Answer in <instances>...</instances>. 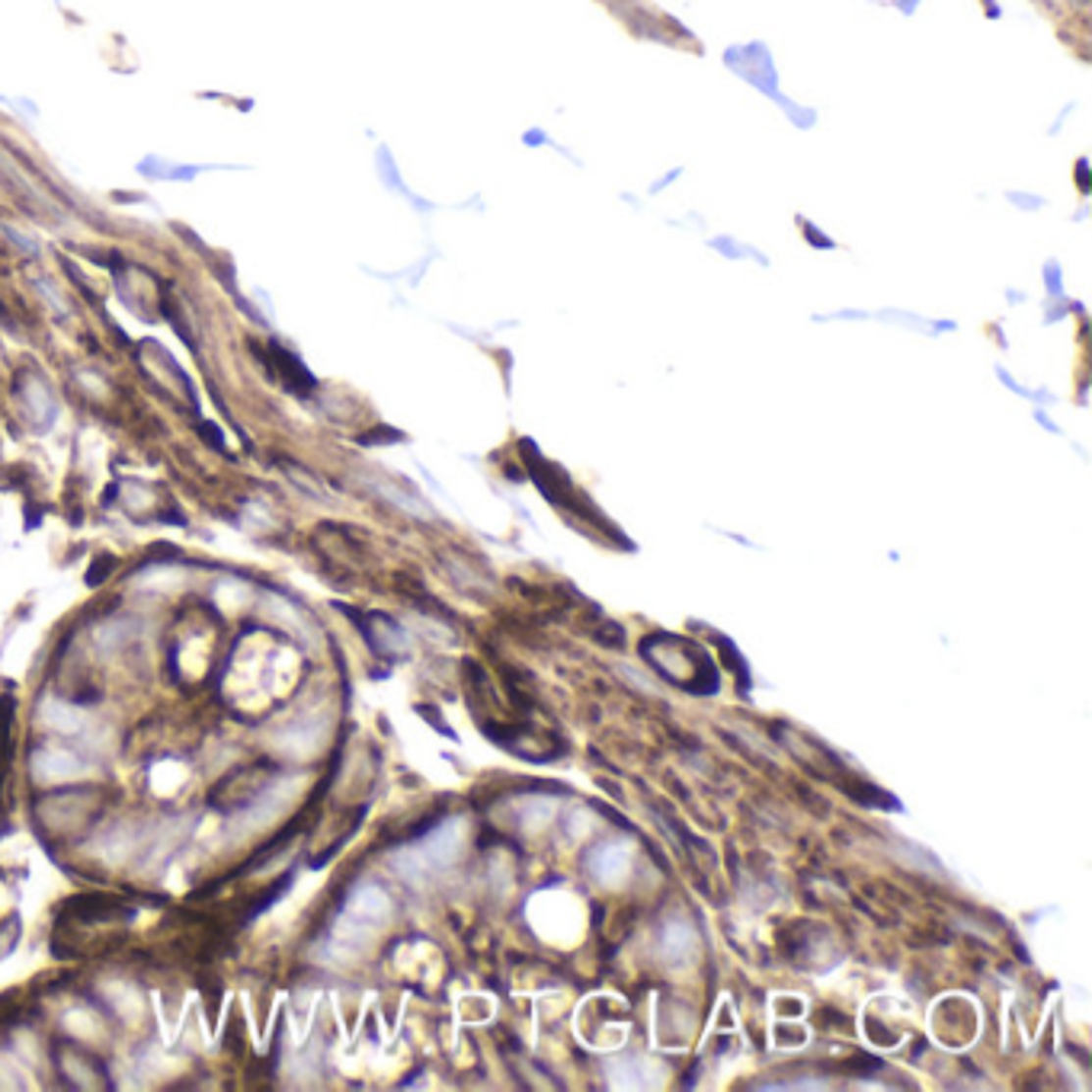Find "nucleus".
<instances>
[{
	"instance_id": "nucleus-1",
	"label": "nucleus",
	"mask_w": 1092,
	"mask_h": 1092,
	"mask_svg": "<svg viewBox=\"0 0 1092 1092\" xmlns=\"http://www.w3.org/2000/svg\"><path fill=\"white\" fill-rule=\"evenodd\" d=\"M362 635L369 638V648L375 653H382V657H397V653H404V631H400L391 618L385 615H369L366 622H359Z\"/></svg>"
},
{
	"instance_id": "nucleus-2",
	"label": "nucleus",
	"mask_w": 1092,
	"mask_h": 1092,
	"mask_svg": "<svg viewBox=\"0 0 1092 1092\" xmlns=\"http://www.w3.org/2000/svg\"><path fill=\"white\" fill-rule=\"evenodd\" d=\"M62 916H75L80 923H96V919H109V916H135V910L119 907L116 901H103V897H75L62 907Z\"/></svg>"
},
{
	"instance_id": "nucleus-3",
	"label": "nucleus",
	"mask_w": 1092,
	"mask_h": 1092,
	"mask_svg": "<svg viewBox=\"0 0 1092 1092\" xmlns=\"http://www.w3.org/2000/svg\"><path fill=\"white\" fill-rule=\"evenodd\" d=\"M349 910H353L359 919L375 923V919H382L388 913V897L382 888H375V884H362V888H356L353 897H349Z\"/></svg>"
},
{
	"instance_id": "nucleus-4",
	"label": "nucleus",
	"mask_w": 1092,
	"mask_h": 1092,
	"mask_svg": "<svg viewBox=\"0 0 1092 1092\" xmlns=\"http://www.w3.org/2000/svg\"><path fill=\"white\" fill-rule=\"evenodd\" d=\"M23 397H26V407H29V414H32V420H35V427L45 430L48 423L55 420V400H52V394H48V388H45L39 379H29V385H26V391H23Z\"/></svg>"
},
{
	"instance_id": "nucleus-5",
	"label": "nucleus",
	"mask_w": 1092,
	"mask_h": 1092,
	"mask_svg": "<svg viewBox=\"0 0 1092 1092\" xmlns=\"http://www.w3.org/2000/svg\"><path fill=\"white\" fill-rule=\"evenodd\" d=\"M35 769H39V775H68L78 772L80 762L75 754H65V750H35Z\"/></svg>"
},
{
	"instance_id": "nucleus-6",
	"label": "nucleus",
	"mask_w": 1092,
	"mask_h": 1092,
	"mask_svg": "<svg viewBox=\"0 0 1092 1092\" xmlns=\"http://www.w3.org/2000/svg\"><path fill=\"white\" fill-rule=\"evenodd\" d=\"M292 881H295V875H286V878H279V881L273 884V888H270V891H266V894L260 897V901H257V904H253V907H250V913H247V919H253V916H260V913H266V910H270V907H273V904L279 901V897H286V891H288V888H292Z\"/></svg>"
},
{
	"instance_id": "nucleus-7",
	"label": "nucleus",
	"mask_w": 1092,
	"mask_h": 1092,
	"mask_svg": "<svg viewBox=\"0 0 1092 1092\" xmlns=\"http://www.w3.org/2000/svg\"><path fill=\"white\" fill-rule=\"evenodd\" d=\"M45 718H48V724L58 727V731H65V734L80 731V721H78L68 708H62V705H48V708H45Z\"/></svg>"
},
{
	"instance_id": "nucleus-8",
	"label": "nucleus",
	"mask_w": 1092,
	"mask_h": 1092,
	"mask_svg": "<svg viewBox=\"0 0 1092 1092\" xmlns=\"http://www.w3.org/2000/svg\"><path fill=\"white\" fill-rule=\"evenodd\" d=\"M96 564H100V567L90 570V574H87V584H90V587H96V584H100V580H103V574H109V570H113V557H100V561H96Z\"/></svg>"
}]
</instances>
